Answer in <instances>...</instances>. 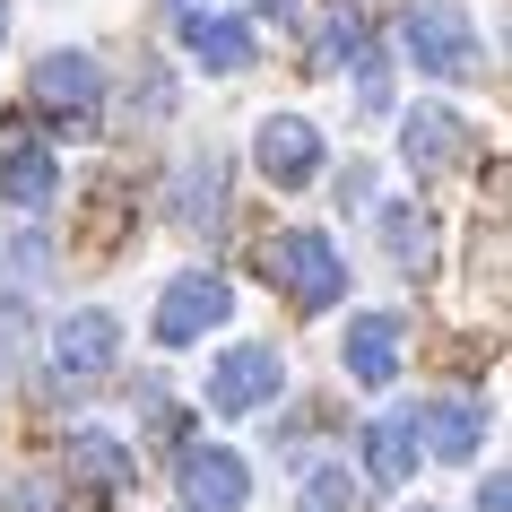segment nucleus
<instances>
[{
    "label": "nucleus",
    "instance_id": "nucleus-9",
    "mask_svg": "<svg viewBox=\"0 0 512 512\" xmlns=\"http://www.w3.org/2000/svg\"><path fill=\"white\" fill-rule=\"evenodd\" d=\"M400 157L417 165V174H443V165L469 157V122H460L452 105H408V122H400Z\"/></svg>",
    "mask_w": 512,
    "mask_h": 512
},
{
    "label": "nucleus",
    "instance_id": "nucleus-2",
    "mask_svg": "<svg viewBox=\"0 0 512 512\" xmlns=\"http://www.w3.org/2000/svg\"><path fill=\"white\" fill-rule=\"evenodd\" d=\"M400 53L426 79H478L486 70V44H478V27H469L460 0H408L400 9Z\"/></svg>",
    "mask_w": 512,
    "mask_h": 512
},
{
    "label": "nucleus",
    "instance_id": "nucleus-8",
    "mask_svg": "<svg viewBox=\"0 0 512 512\" xmlns=\"http://www.w3.org/2000/svg\"><path fill=\"white\" fill-rule=\"evenodd\" d=\"M408 417H417V452H434V460H478V443H486V408L460 400V391L408 408Z\"/></svg>",
    "mask_w": 512,
    "mask_h": 512
},
{
    "label": "nucleus",
    "instance_id": "nucleus-1",
    "mask_svg": "<svg viewBox=\"0 0 512 512\" xmlns=\"http://www.w3.org/2000/svg\"><path fill=\"white\" fill-rule=\"evenodd\" d=\"M261 270H270V287L296 313H330V304L348 296V261H339V243L322 235V226H287V235L261 243Z\"/></svg>",
    "mask_w": 512,
    "mask_h": 512
},
{
    "label": "nucleus",
    "instance_id": "nucleus-18",
    "mask_svg": "<svg viewBox=\"0 0 512 512\" xmlns=\"http://www.w3.org/2000/svg\"><path fill=\"white\" fill-rule=\"evenodd\" d=\"M365 18H356V9H339V18H330L322 27V44H313V70H365Z\"/></svg>",
    "mask_w": 512,
    "mask_h": 512
},
{
    "label": "nucleus",
    "instance_id": "nucleus-13",
    "mask_svg": "<svg viewBox=\"0 0 512 512\" xmlns=\"http://www.w3.org/2000/svg\"><path fill=\"white\" fill-rule=\"evenodd\" d=\"M53 191H61V157L44 148V139H9V148H0V200L44 209Z\"/></svg>",
    "mask_w": 512,
    "mask_h": 512
},
{
    "label": "nucleus",
    "instance_id": "nucleus-24",
    "mask_svg": "<svg viewBox=\"0 0 512 512\" xmlns=\"http://www.w3.org/2000/svg\"><path fill=\"white\" fill-rule=\"evenodd\" d=\"M0 35H9V0H0Z\"/></svg>",
    "mask_w": 512,
    "mask_h": 512
},
{
    "label": "nucleus",
    "instance_id": "nucleus-10",
    "mask_svg": "<svg viewBox=\"0 0 512 512\" xmlns=\"http://www.w3.org/2000/svg\"><path fill=\"white\" fill-rule=\"evenodd\" d=\"M243 495H252V478H243L235 452H217V443H191L183 452V504L191 512H235Z\"/></svg>",
    "mask_w": 512,
    "mask_h": 512
},
{
    "label": "nucleus",
    "instance_id": "nucleus-21",
    "mask_svg": "<svg viewBox=\"0 0 512 512\" xmlns=\"http://www.w3.org/2000/svg\"><path fill=\"white\" fill-rule=\"evenodd\" d=\"M478 512H512V495H504V478H486V486H478Z\"/></svg>",
    "mask_w": 512,
    "mask_h": 512
},
{
    "label": "nucleus",
    "instance_id": "nucleus-3",
    "mask_svg": "<svg viewBox=\"0 0 512 512\" xmlns=\"http://www.w3.org/2000/svg\"><path fill=\"white\" fill-rule=\"evenodd\" d=\"M278 391H287V365H278L270 339H243V348H226L209 365V408L217 417H261Z\"/></svg>",
    "mask_w": 512,
    "mask_h": 512
},
{
    "label": "nucleus",
    "instance_id": "nucleus-7",
    "mask_svg": "<svg viewBox=\"0 0 512 512\" xmlns=\"http://www.w3.org/2000/svg\"><path fill=\"white\" fill-rule=\"evenodd\" d=\"M252 157H261V174H270L278 191H296L322 174V131L304 122V113H270L261 122V139H252Z\"/></svg>",
    "mask_w": 512,
    "mask_h": 512
},
{
    "label": "nucleus",
    "instance_id": "nucleus-20",
    "mask_svg": "<svg viewBox=\"0 0 512 512\" xmlns=\"http://www.w3.org/2000/svg\"><path fill=\"white\" fill-rule=\"evenodd\" d=\"M18 330H27V313H18V304H0V374L18 365Z\"/></svg>",
    "mask_w": 512,
    "mask_h": 512
},
{
    "label": "nucleus",
    "instance_id": "nucleus-19",
    "mask_svg": "<svg viewBox=\"0 0 512 512\" xmlns=\"http://www.w3.org/2000/svg\"><path fill=\"white\" fill-rule=\"evenodd\" d=\"M382 243L400 252L408 270H426V252H434V235H426V209H408V200H400V209L382 217Z\"/></svg>",
    "mask_w": 512,
    "mask_h": 512
},
{
    "label": "nucleus",
    "instance_id": "nucleus-11",
    "mask_svg": "<svg viewBox=\"0 0 512 512\" xmlns=\"http://www.w3.org/2000/svg\"><path fill=\"white\" fill-rule=\"evenodd\" d=\"M183 44L200 70H217V79H235V70H252V27L243 18H217V9H183Z\"/></svg>",
    "mask_w": 512,
    "mask_h": 512
},
{
    "label": "nucleus",
    "instance_id": "nucleus-15",
    "mask_svg": "<svg viewBox=\"0 0 512 512\" xmlns=\"http://www.w3.org/2000/svg\"><path fill=\"white\" fill-rule=\"evenodd\" d=\"M348 374L365 382V391H382V382L400 374V322H391V313H356L348 322Z\"/></svg>",
    "mask_w": 512,
    "mask_h": 512
},
{
    "label": "nucleus",
    "instance_id": "nucleus-23",
    "mask_svg": "<svg viewBox=\"0 0 512 512\" xmlns=\"http://www.w3.org/2000/svg\"><path fill=\"white\" fill-rule=\"evenodd\" d=\"M174 9H209V0H174Z\"/></svg>",
    "mask_w": 512,
    "mask_h": 512
},
{
    "label": "nucleus",
    "instance_id": "nucleus-22",
    "mask_svg": "<svg viewBox=\"0 0 512 512\" xmlns=\"http://www.w3.org/2000/svg\"><path fill=\"white\" fill-rule=\"evenodd\" d=\"M252 9H261V18H287V9H296V0H252Z\"/></svg>",
    "mask_w": 512,
    "mask_h": 512
},
{
    "label": "nucleus",
    "instance_id": "nucleus-16",
    "mask_svg": "<svg viewBox=\"0 0 512 512\" xmlns=\"http://www.w3.org/2000/svg\"><path fill=\"white\" fill-rule=\"evenodd\" d=\"M61 452H70V469H79L87 486H131L139 478V460H131V443H113V434H70V443H61Z\"/></svg>",
    "mask_w": 512,
    "mask_h": 512
},
{
    "label": "nucleus",
    "instance_id": "nucleus-4",
    "mask_svg": "<svg viewBox=\"0 0 512 512\" xmlns=\"http://www.w3.org/2000/svg\"><path fill=\"white\" fill-rule=\"evenodd\" d=\"M226 313H235V287L217 270H183L157 296V348H200V330H217Z\"/></svg>",
    "mask_w": 512,
    "mask_h": 512
},
{
    "label": "nucleus",
    "instance_id": "nucleus-12",
    "mask_svg": "<svg viewBox=\"0 0 512 512\" xmlns=\"http://www.w3.org/2000/svg\"><path fill=\"white\" fill-rule=\"evenodd\" d=\"M174 217H183V226H200V235H217V226H226V157H217V148H200V157L174 174Z\"/></svg>",
    "mask_w": 512,
    "mask_h": 512
},
{
    "label": "nucleus",
    "instance_id": "nucleus-6",
    "mask_svg": "<svg viewBox=\"0 0 512 512\" xmlns=\"http://www.w3.org/2000/svg\"><path fill=\"white\" fill-rule=\"evenodd\" d=\"M35 105L61 113V131H87L96 113H105V70L87 53H53V61H35Z\"/></svg>",
    "mask_w": 512,
    "mask_h": 512
},
{
    "label": "nucleus",
    "instance_id": "nucleus-5",
    "mask_svg": "<svg viewBox=\"0 0 512 512\" xmlns=\"http://www.w3.org/2000/svg\"><path fill=\"white\" fill-rule=\"evenodd\" d=\"M113 356H122V322L113 313H70V322L53 330V391H87V382L113 374Z\"/></svg>",
    "mask_w": 512,
    "mask_h": 512
},
{
    "label": "nucleus",
    "instance_id": "nucleus-17",
    "mask_svg": "<svg viewBox=\"0 0 512 512\" xmlns=\"http://www.w3.org/2000/svg\"><path fill=\"white\" fill-rule=\"evenodd\" d=\"M296 478H304V486H296V504H304V512H356V469H348V460L313 452Z\"/></svg>",
    "mask_w": 512,
    "mask_h": 512
},
{
    "label": "nucleus",
    "instance_id": "nucleus-14",
    "mask_svg": "<svg viewBox=\"0 0 512 512\" xmlns=\"http://www.w3.org/2000/svg\"><path fill=\"white\" fill-rule=\"evenodd\" d=\"M417 417H408V408H391V417H374V426H365V478L374 486H408V469H417Z\"/></svg>",
    "mask_w": 512,
    "mask_h": 512
}]
</instances>
